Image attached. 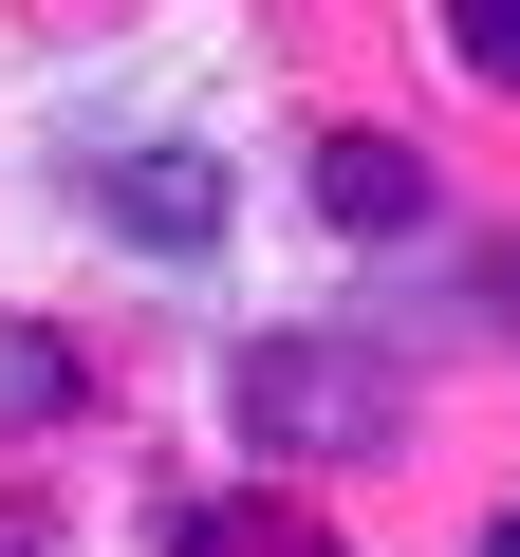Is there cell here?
Wrapping results in <instances>:
<instances>
[{
  "label": "cell",
  "instance_id": "obj_5",
  "mask_svg": "<svg viewBox=\"0 0 520 557\" xmlns=\"http://www.w3.org/2000/svg\"><path fill=\"white\" fill-rule=\"evenodd\" d=\"M446 38H465V75H502V94H520V0H446Z\"/></svg>",
  "mask_w": 520,
  "mask_h": 557
},
{
  "label": "cell",
  "instance_id": "obj_3",
  "mask_svg": "<svg viewBox=\"0 0 520 557\" xmlns=\"http://www.w3.org/2000/svg\"><path fill=\"white\" fill-rule=\"evenodd\" d=\"M317 205H335L354 242H409V223H428V168H409L391 131H335V149H317Z\"/></svg>",
  "mask_w": 520,
  "mask_h": 557
},
{
  "label": "cell",
  "instance_id": "obj_2",
  "mask_svg": "<svg viewBox=\"0 0 520 557\" xmlns=\"http://www.w3.org/2000/svg\"><path fill=\"white\" fill-rule=\"evenodd\" d=\"M112 242H149V260H205V242H223V168H205V149H149V168H112Z\"/></svg>",
  "mask_w": 520,
  "mask_h": 557
},
{
  "label": "cell",
  "instance_id": "obj_6",
  "mask_svg": "<svg viewBox=\"0 0 520 557\" xmlns=\"http://www.w3.org/2000/svg\"><path fill=\"white\" fill-rule=\"evenodd\" d=\"M502 557H520V520H502Z\"/></svg>",
  "mask_w": 520,
  "mask_h": 557
},
{
  "label": "cell",
  "instance_id": "obj_1",
  "mask_svg": "<svg viewBox=\"0 0 520 557\" xmlns=\"http://www.w3.org/2000/svg\"><path fill=\"white\" fill-rule=\"evenodd\" d=\"M242 428L260 446H391V372L335 354V335H260L242 354Z\"/></svg>",
  "mask_w": 520,
  "mask_h": 557
},
{
  "label": "cell",
  "instance_id": "obj_4",
  "mask_svg": "<svg viewBox=\"0 0 520 557\" xmlns=\"http://www.w3.org/2000/svg\"><path fill=\"white\" fill-rule=\"evenodd\" d=\"M75 409V354L57 335H0V428H57Z\"/></svg>",
  "mask_w": 520,
  "mask_h": 557
}]
</instances>
